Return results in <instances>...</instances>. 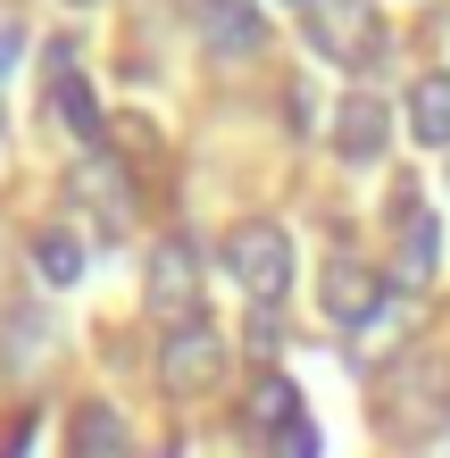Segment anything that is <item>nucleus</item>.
Returning a JSON list of instances; mask_svg holds the SVG:
<instances>
[{"label":"nucleus","mask_w":450,"mask_h":458,"mask_svg":"<svg viewBox=\"0 0 450 458\" xmlns=\"http://www.w3.org/2000/svg\"><path fill=\"white\" fill-rule=\"evenodd\" d=\"M142 301L167 317V334L200 317V259H192V242H158V250H150V267H142Z\"/></svg>","instance_id":"20e7f679"},{"label":"nucleus","mask_w":450,"mask_h":458,"mask_svg":"<svg viewBox=\"0 0 450 458\" xmlns=\"http://www.w3.org/2000/svg\"><path fill=\"white\" fill-rule=\"evenodd\" d=\"M301 9H309V0H301Z\"/></svg>","instance_id":"aec40b11"},{"label":"nucleus","mask_w":450,"mask_h":458,"mask_svg":"<svg viewBox=\"0 0 450 458\" xmlns=\"http://www.w3.org/2000/svg\"><path fill=\"white\" fill-rule=\"evenodd\" d=\"M192 25H200V42L217 50V59H250V50L267 42V17H259L250 0H200Z\"/></svg>","instance_id":"0eeeda50"},{"label":"nucleus","mask_w":450,"mask_h":458,"mask_svg":"<svg viewBox=\"0 0 450 458\" xmlns=\"http://www.w3.org/2000/svg\"><path fill=\"white\" fill-rule=\"evenodd\" d=\"M84 267H92V250H84V242H75L67 225H50V233H34V276L42 284H84Z\"/></svg>","instance_id":"f8f14e48"},{"label":"nucleus","mask_w":450,"mask_h":458,"mask_svg":"<svg viewBox=\"0 0 450 458\" xmlns=\"http://www.w3.org/2000/svg\"><path fill=\"white\" fill-rule=\"evenodd\" d=\"M225 334H217V317H192V326H175L167 350H158V384H167L175 400H208L225 384Z\"/></svg>","instance_id":"f03ea898"},{"label":"nucleus","mask_w":450,"mask_h":458,"mask_svg":"<svg viewBox=\"0 0 450 458\" xmlns=\"http://www.w3.org/2000/svg\"><path fill=\"white\" fill-rule=\"evenodd\" d=\"M317 301H326V317H334V326H367V317L384 309V276H376V267H359V259H334V267H326V292H317Z\"/></svg>","instance_id":"6e6552de"},{"label":"nucleus","mask_w":450,"mask_h":458,"mask_svg":"<svg viewBox=\"0 0 450 458\" xmlns=\"http://www.w3.org/2000/svg\"><path fill=\"white\" fill-rule=\"evenodd\" d=\"M75 9H92V0H75Z\"/></svg>","instance_id":"6ab92c4d"},{"label":"nucleus","mask_w":450,"mask_h":458,"mask_svg":"<svg viewBox=\"0 0 450 458\" xmlns=\"http://www.w3.org/2000/svg\"><path fill=\"white\" fill-rule=\"evenodd\" d=\"M17 50H25V34H17V25H0V75H9V59H17Z\"/></svg>","instance_id":"a211bd4d"},{"label":"nucleus","mask_w":450,"mask_h":458,"mask_svg":"<svg viewBox=\"0 0 450 458\" xmlns=\"http://www.w3.org/2000/svg\"><path fill=\"white\" fill-rule=\"evenodd\" d=\"M25 450H34V425L17 417V425H9V442H0V458H25Z\"/></svg>","instance_id":"f3484780"},{"label":"nucleus","mask_w":450,"mask_h":458,"mask_svg":"<svg viewBox=\"0 0 450 458\" xmlns=\"http://www.w3.org/2000/svg\"><path fill=\"white\" fill-rule=\"evenodd\" d=\"M50 109H59L75 133H84V142H92V133H100V92L84 84V67H75V75H59V84H50Z\"/></svg>","instance_id":"ddd939ff"},{"label":"nucleus","mask_w":450,"mask_h":458,"mask_svg":"<svg viewBox=\"0 0 450 458\" xmlns=\"http://www.w3.org/2000/svg\"><path fill=\"white\" fill-rule=\"evenodd\" d=\"M250 350H259V359L284 350V309H250Z\"/></svg>","instance_id":"2eb2a0df"},{"label":"nucleus","mask_w":450,"mask_h":458,"mask_svg":"<svg viewBox=\"0 0 450 458\" xmlns=\"http://www.w3.org/2000/svg\"><path fill=\"white\" fill-rule=\"evenodd\" d=\"M392 259H401V284H434L442 267V217L417 192H392Z\"/></svg>","instance_id":"39448f33"},{"label":"nucleus","mask_w":450,"mask_h":458,"mask_svg":"<svg viewBox=\"0 0 450 458\" xmlns=\"http://www.w3.org/2000/svg\"><path fill=\"white\" fill-rule=\"evenodd\" d=\"M309 42L326 59H342V67H367L384 50V17L367 0H309Z\"/></svg>","instance_id":"7ed1b4c3"},{"label":"nucleus","mask_w":450,"mask_h":458,"mask_svg":"<svg viewBox=\"0 0 450 458\" xmlns=\"http://www.w3.org/2000/svg\"><path fill=\"white\" fill-rule=\"evenodd\" d=\"M225 267H233V284H242L259 309H284V292H293V233H284L276 217L233 225V242H225Z\"/></svg>","instance_id":"f257e3e1"},{"label":"nucleus","mask_w":450,"mask_h":458,"mask_svg":"<svg viewBox=\"0 0 450 458\" xmlns=\"http://www.w3.org/2000/svg\"><path fill=\"white\" fill-rule=\"evenodd\" d=\"M267 442H276V458H317V425L293 417V425H284V434H267Z\"/></svg>","instance_id":"dca6fc26"},{"label":"nucleus","mask_w":450,"mask_h":458,"mask_svg":"<svg viewBox=\"0 0 450 458\" xmlns=\"http://www.w3.org/2000/svg\"><path fill=\"white\" fill-rule=\"evenodd\" d=\"M250 417H259V434H284V425L301 417V384L293 375H267V384L250 392Z\"/></svg>","instance_id":"4468645a"},{"label":"nucleus","mask_w":450,"mask_h":458,"mask_svg":"<svg viewBox=\"0 0 450 458\" xmlns=\"http://www.w3.org/2000/svg\"><path fill=\"white\" fill-rule=\"evenodd\" d=\"M409 133L426 150H450V75H417L409 84Z\"/></svg>","instance_id":"9b49d317"},{"label":"nucleus","mask_w":450,"mask_h":458,"mask_svg":"<svg viewBox=\"0 0 450 458\" xmlns=\"http://www.w3.org/2000/svg\"><path fill=\"white\" fill-rule=\"evenodd\" d=\"M384 142H392L384 100H376V92H342V109H334V150L351 158V167H376Z\"/></svg>","instance_id":"423d86ee"},{"label":"nucleus","mask_w":450,"mask_h":458,"mask_svg":"<svg viewBox=\"0 0 450 458\" xmlns=\"http://www.w3.org/2000/svg\"><path fill=\"white\" fill-rule=\"evenodd\" d=\"M75 192L100 208V225H109V233H125V217H134V183L117 175L109 150H84V158H75Z\"/></svg>","instance_id":"1a4fd4ad"},{"label":"nucleus","mask_w":450,"mask_h":458,"mask_svg":"<svg viewBox=\"0 0 450 458\" xmlns=\"http://www.w3.org/2000/svg\"><path fill=\"white\" fill-rule=\"evenodd\" d=\"M125 450H134V434H125V417L109 400H84L67 417V458H125Z\"/></svg>","instance_id":"9d476101"}]
</instances>
